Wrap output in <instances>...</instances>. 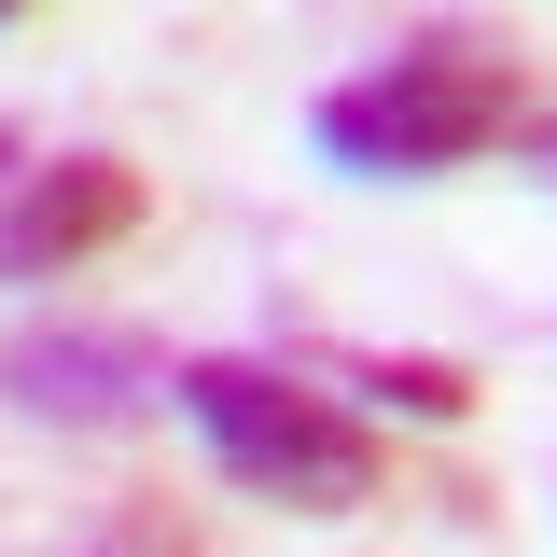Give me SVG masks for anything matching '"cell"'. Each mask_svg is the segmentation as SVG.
Returning a JSON list of instances; mask_svg holds the SVG:
<instances>
[{
    "instance_id": "cell-1",
    "label": "cell",
    "mask_w": 557,
    "mask_h": 557,
    "mask_svg": "<svg viewBox=\"0 0 557 557\" xmlns=\"http://www.w3.org/2000/svg\"><path fill=\"white\" fill-rule=\"evenodd\" d=\"M516 112H530V70H516L502 28H405L376 70L321 84L307 139H321L335 168H362V182H446V168L502 153Z\"/></svg>"
},
{
    "instance_id": "cell-2",
    "label": "cell",
    "mask_w": 557,
    "mask_h": 557,
    "mask_svg": "<svg viewBox=\"0 0 557 557\" xmlns=\"http://www.w3.org/2000/svg\"><path fill=\"white\" fill-rule=\"evenodd\" d=\"M168 405L209 432V460L278 502V516H362L376 487H391V446H376V418H348L335 391H307L293 362H251V348H196V362H168Z\"/></svg>"
},
{
    "instance_id": "cell-3",
    "label": "cell",
    "mask_w": 557,
    "mask_h": 557,
    "mask_svg": "<svg viewBox=\"0 0 557 557\" xmlns=\"http://www.w3.org/2000/svg\"><path fill=\"white\" fill-rule=\"evenodd\" d=\"M0 405L42 432H139L168 405V348L139 321H14L0 335Z\"/></svg>"
},
{
    "instance_id": "cell-4",
    "label": "cell",
    "mask_w": 557,
    "mask_h": 557,
    "mask_svg": "<svg viewBox=\"0 0 557 557\" xmlns=\"http://www.w3.org/2000/svg\"><path fill=\"white\" fill-rule=\"evenodd\" d=\"M153 182H139L126 153H57V168H28L14 196H0V278H70L98 265V251H126Z\"/></svg>"
},
{
    "instance_id": "cell-5",
    "label": "cell",
    "mask_w": 557,
    "mask_h": 557,
    "mask_svg": "<svg viewBox=\"0 0 557 557\" xmlns=\"http://www.w3.org/2000/svg\"><path fill=\"white\" fill-rule=\"evenodd\" d=\"M307 362L348 376V391H376L391 418H474V391H487L474 362H446V348H335V335H321Z\"/></svg>"
},
{
    "instance_id": "cell-6",
    "label": "cell",
    "mask_w": 557,
    "mask_h": 557,
    "mask_svg": "<svg viewBox=\"0 0 557 557\" xmlns=\"http://www.w3.org/2000/svg\"><path fill=\"white\" fill-rule=\"evenodd\" d=\"M84 557H209V530L168 502V487H126V502L84 530Z\"/></svg>"
},
{
    "instance_id": "cell-7",
    "label": "cell",
    "mask_w": 557,
    "mask_h": 557,
    "mask_svg": "<svg viewBox=\"0 0 557 557\" xmlns=\"http://www.w3.org/2000/svg\"><path fill=\"white\" fill-rule=\"evenodd\" d=\"M0 182H28V126L14 112H0Z\"/></svg>"
},
{
    "instance_id": "cell-8",
    "label": "cell",
    "mask_w": 557,
    "mask_h": 557,
    "mask_svg": "<svg viewBox=\"0 0 557 557\" xmlns=\"http://www.w3.org/2000/svg\"><path fill=\"white\" fill-rule=\"evenodd\" d=\"M530 168H544V182H557V112H544V126H530Z\"/></svg>"
}]
</instances>
